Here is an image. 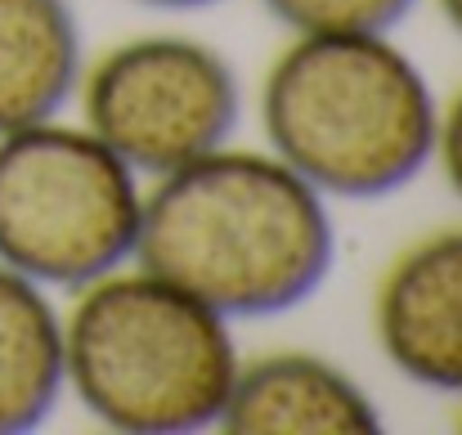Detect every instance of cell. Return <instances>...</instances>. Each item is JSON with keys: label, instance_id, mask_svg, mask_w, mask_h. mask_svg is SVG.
<instances>
[{"label": "cell", "instance_id": "cell-1", "mask_svg": "<svg viewBox=\"0 0 462 435\" xmlns=\"http://www.w3.org/2000/svg\"><path fill=\"white\" fill-rule=\"evenodd\" d=\"M140 265L225 319L301 305L332 265L319 189L283 157L202 153L166 171L140 211Z\"/></svg>", "mask_w": 462, "mask_h": 435}, {"label": "cell", "instance_id": "cell-2", "mask_svg": "<svg viewBox=\"0 0 462 435\" xmlns=\"http://www.w3.org/2000/svg\"><path fill=\"white\" fill-rule=\"evenodd\" d=\"M265 135L314 189L382 198L436 148V99L382 32L301 36L265 77Z\"/></svg>", "mask_w": 462, "mask_h": 435}, {"label": "cell", "instance_id": "cell-3", "mask_svg": "<svg viewBox=\"0 0 462 435\" xmlns=\"http://www.w3.org/2000/svg\"><path fill=\"white\" fill-rule=\"evenodd\" d=\"M63 328V382L113 431L175 435L220 422L238 377L225 314L157 274L86 283Z\"/></svg>", "mask_w": 462, "mask_h": 435}, {"label": "cell", "instance_id": "cell-4", "mask_svg": "<svg viewBox=\"0 0 462 435\" xmlns=\"http://www.w3.org/2000/svg\"><path fill=\"white\" fill-rule=\"evenodd\" d=\"M135 171L90 131L23 126L0 135V265L32 283L86 288L140 238Z\"/></svg>", "mask_w": 462, "mask_h": 435}, {"label": "cell", "instance_id": "cell-5", "mask_svg": "<svg viewBox=\"0 0 462 435\" xmlns=\"http://www.w3.org/2000/svg\"><path fill=\"white\" fill-rule=\"evenodd\" d=\"M234 68L198 41L144 36L108 50L86 77V122L131 171L166 175L211 153L238 126Z\"/></svg>", "mask_w": 462, "mask_h": 435}, {"label": "cell", "instance_id": "cell-6", "mask_svg": "<svg viewBox=\"0 0 462 435\" xmlns=\"http://www.w3.org/2000/svg\"><path fill=\"white\" fill-rule=\"evenodd\" d=\"M377 337L391 364L431 391H462V229L404 252L377 296Z\"/></svg>", "mask_w": 462, "mask_h": 435}, {"label": "cell", "instance_id": "cell-7", "mask_svg": "<svg viewBox=\"0 0 462 435\" xmlns=\"http://www.w3.org/2000/svg\"><path fill=\"white\" fill-rule=\"evenodd\" d=\"M220 427L234 435H377L373 400L314 355H270L238 368Z\"/></svg>", "mask_w": 462, "mask_h": 435}, {"label": "cell", "instance_id": "cell-8", "mask_svg": "<svg viewBox=\"0 0 462 435\" xmlns=\"http://www.w3.org/2000/svg\"><path fill=\"white\" fill-rule=\"evenodd\" d=\"M81 72L68 0H0V135L50 122Z\"/></svg>", "mask_w": 462, "mask_h": 435}, {"label": "cell", "instance_id": "cell-9", "mask_svg": "<svg viewBox=\"0 0 462 435\" xmlns=\"http://www.w3.org/2000/svg\"><path fill=\"white\" fill-rule=\"evenodd\" d=\"M63 391V323L41 288L0 265V435L45 422Z\"/></svg>", "mask_w": 462, "mask_h": 435}, {"label": "cell", "instance_id": "cell-10", "mask_svg": "<svg viewBox=\"0 0 462 435\" xmlns=\"http://www.w3.org/2000/svg\"><path fill=\"white\" fill-rule=\"evenodd\" d=\"M270 14L301 36H346V32H386L413 0H265Z\"/></svg>", "mask_w": 462, "mask_h": 435}, {"label": "cell", "instance_id": "cell-11", "mask_svg": "<svg viewBox=\"0 0 462 435\" xmlns=\"http://www.w3.org/2000/svg\"><path fill=\"white\" fill-rule=\"evenodd\" d=\"M436 144H440V157H445V175H449V184L458 189L462 198V95L458 104L449 108L445 126H436Z\"/></svg>", "mask_w": 462, "mask_h": 435}, {"label": "cell", "instance_id": "cell-12", "mask_svg": "<svg viewBox=\"0 0 462 435\" xmlns=\"http://www.w3.org/2000/svg\"><path fill=\"white\" fill-rule=\"evenodd\" d=\"M144 5H162V9H198V5H211V0H144Z\"/></svg>", "mask_w": 462, "mask_h": 435}, {"label": "cell", "instance_id": "cell-13", "mask_svg": "<svg viewBox=\"0 0 462 435\" xmlns=\"http://www.w3.org/2000/svg\"><path fill=\"white\" fill-rule=\"evenodd\" d=\"M440 9H445V18L462 32V0H440Z\"/></svg>", "mask_w": 462, "mask_h": 435}]
</instances>
